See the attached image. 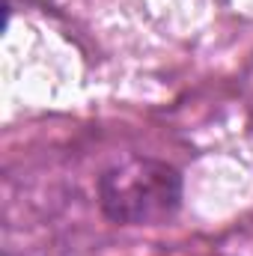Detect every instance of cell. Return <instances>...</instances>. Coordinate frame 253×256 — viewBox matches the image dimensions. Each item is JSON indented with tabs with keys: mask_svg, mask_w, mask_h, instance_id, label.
I'll list each match as a JSON object with an SVG mask.
<instances>
[{
	"mask_svg": "<svg viewBox=\"0 0 253 256\" xmlns=\"http://www.w3.org/2000/svg\"><path fill=\"white\" fill-rule=\"evenodd\" d=\"M98 202L114 224L158 226L182 206V173L167 161L140 155L120 161L102 173Z\"/></svg>",
	"mask_w": 253,
	"mask_h": 256,
	"instance_id": "1",
	"label": "cell"
}]
</instances>
